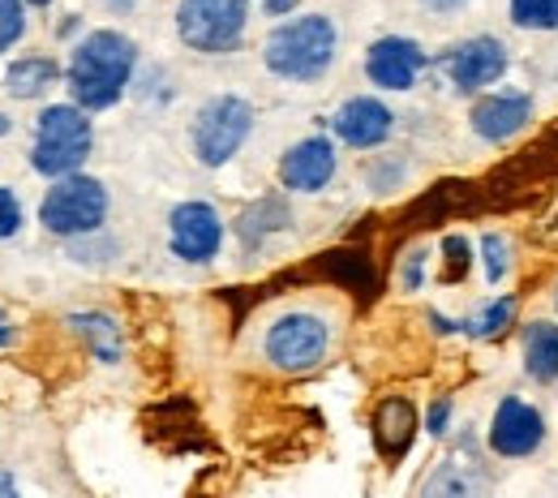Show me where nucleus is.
Returning <instances> with one entry per match:
<instances>
[{
  "label": "nucleus",
  "mask_w": 558,
  "mask_h": 498,
  "mask_svg": "<svg viewBox=\"0 0 558 498\" xmlns=\"http://www.w3.org/2000/svg\"><path fill=\"white\" fill-rule=\"evenodd\" d=\"M134 65H138V48H134L130 35H121V31H90L73 48L70 70H65L73 104L86 108V112L112 108L125 95V86L134 77Z\"/></svg>",
  "instance_id": "f257e3e1"
},
{
  "label": "nucleus",
  "mask_w": 558,
  "mask_h": 498,
  "mask_svg": "<svg viewBox=\"0 0 558 498\" xmlns=\"http://www.w3.org/2000/svg\"><path fill=\"white\" fill-rule=\"evenodd\" d=\"M340 31L327 13H305L292 22H279L263 44L267 70L283 82H318L323 73L336 65Z\"/></svg>",
  "instance_id": "f03ea898"
},
{
  "label": "nucleus",
  "mask_w": 558,
  "mask_h": 498,
  "mask_svg": "<svg viewBox=\"0 0 558 498\" xmlns=\"http://www.w3.org/2000/svg\"><path fill=\"white\" fill-rule=\"evenodd\" d=\"M95 146V130H90V117L86 108L77 104H52L39 112V125H35V146H31V168L39 177H70L86 163Z\"/></svg>",
  "instance_id": "7ed1b4c3"
},
{
  "label": "nucleus",
  "mask_w": 558,
  "mask_h": 498,
  "mask_svg": "<svg viewBox=\"0 0 558 498\" xmlns=\"http://www.w3.org/2000/svg\"><path fill=\"white\" fill-rule=\"evenodd\" d=\"M250 22L245 0H181L177 4V35L185 48L203 57H228L241 48Z\"/></svg>",
  "instance_id": "20e7f679"
},
{
  "label": "nucleus",
  "mask_w": 558,
  "mask_h": 498,
  "mask_svg": "<svg viewBox=\"0 0 558 498\" xmlns=\"http://www.w3.org/2000/svg\"><path fill=\"white\" fill-rule=\"evenodd\" d=\"M104 215H108V190L82 172L57 177V185L39 203V223L52 236H70V241L73 236H95L104 228Z\"/></svg>",
  "instance_id": "39448f33"
},
{
  "label": "nucleus",
  "mask_w": 558,
  "mask_h": 498,
  "mask_svg": "<svg viewBox=\"0 0 558 498\" xmlns=\"http://www.w3.org/2000/svg\"><path fill=\"white\" fill-rule=\"evenodd\" d=\"M250 130H254V108L241 95H215V99H207L203 112L194 117V134H190L198 163H207V168L228 163L245 146Z\"/></svg>",
  "instance_id": "423d86ee"
},
{
  "label": "nucleus",
  "mask_w": 558,
  "mask_h": 498,
  "mask_svg": "<svg viewBox=\"0 0 558 498\" xmlns=\"http://www.w3.org/2000/svg\"><path fill=\"white\" fill-rule=\"evenodd\" d=\"M327 349H331V327H327V318H318L310 309H292V314L276 318L267 327V340H263L267 361L283 374L314 369L327 356Z\"/></svg>",
  "instance_id": "0eeeda50"
},
{
  "label": "nucleus",
  "mask_w": 558,
  "mask_h": 498,
  "mask_svg": "<svg viewBox=\"0 0 558 498\" xmlns=\"http://www.w3.org/2000/svg\"><path fill=\"white\" fill-rule=\"evenodd\" d=\"M546 417L542 409H533L529 400L520 396H502L494 404V417H489L486 429V447L498 456V460H529L546 447Z\"/></svg>",
  "instance_id": "6e6552de"
},
{
  "label": "nucleus",
  "mask_w": 558,
  "mask_h": 498,
  "mask_svg": "<svg viewBox=\"0 0 558 498\" xmlns=\"http://www.w3.org/2000/svg\"><path fill=\"white\" fill-rule=\"evenodd\" d=\"M434 65L451 77L456 90L473 95V90H482V86H494V82L507 73L511 57H507L502 39H494V35H473V39L451 44Z\"/></svg>",
  "instance_id": "1a4fd4ad"
},
{
  "label": "nucleus",
  "mask_w": 558,
  "mask_h": 498,
  "mask_svg": "<svg viewBox=\"0 0 558 498\" xmlns=\"http://www.w3.org/2000/svg\"><path fill=\"white\" fill-rule=\"evenodd\" d=\"M533 112H537V99H533L529 90L502 86V90H489V95H482V99L473 104L469 125H473V134H477L482 143L498 146V143H511L520 130H529Z\"/></svg>",
  "instance_id": "9d476101"
},
{
  "label": "nucleus",
  "mask_w": 558,
  "mask_h": 498,
  "mask_svg": "<svg viewBox=\"0 0 558 498\" xmlns=\"http://www.w3.org/2000/svg\"><path fill=\"white\" fill-rule=\"evenodd\" d=\"M168 245L181 263H210L223 245V219L210 203H181L168 215Z\"/></svg>",
  "instance_id": "9b49d317"
},
{
  "label": "nucleus",
  "mask_w": 558,
  "mask_h": 498,
  "mask_svg": "<svg viewBox=\"0 0 558 498\" xmlns=\"http://www.w3.org/2000/svg\"><path fill=\"white\" fill-rule=\"evenodd\" d=\"M425 65H429V57L421 52V44L404 39V35H387V39L369 44V52H365V77L383 90H413Z\"/></svg>",
  "instance_id": "f8f14e48"
},
{
  "label": "nucleus",
  "mask_w": 558,
  "mask_h": 498,
  "mask_svg": "<svg viewBox=\"0 0 558 498\" xmlns=\"http://www.w3.org/2000/svg\"><path fill=\"white\" fill-rule=\"evenodd\" d=\"M340 159H336V146L331 138L314 134V138H301L296 146H288V155L279 159V181L283 190H296V194H318L331 185Z\"/></svg>",
  "instance_id": "ddd939ff"
},
{
  "label": "nucleus",
  "mask_w": 558,
  "mask_h": 498,
  "mask_svg": "<svg viewBox=\"0 0 558 498\" xmlns=\"http://www.w3.org/2000/svg\"><path fill=\"white\" fill-rule=\"evenodd\" d=\"M331 130H336V138L344 146H352V150H374V146H383L391 138L396 117H391V108H387L383 99L356 95V99H349V104L331 117Z\"/></svg>",
  "instance_id": "4468645a"
},
{
  "label": "nucleus",
  "mask_w": 558,
  "mask_h": 498,
  "mask_svg": "<svg viewBox=\"0 0 558 498\" xmlns=\"http://www.w3.org/2000/svg\"><path fill=\"white\" fill-rule=\"evenodd\" d=\"M417 409L413 400L404 396H387L378 409H374V447L387 464L404 460L413 451V438H417Z\"/></svg>",
  "instance_id": "2eb2a0df"
},
{
  "label": "nucleus",
  "mask_w": 558,
  "mask_h": 498,
  "mask_svg": "<svg viewBox=\"0 0 558 498\" xmlns=\"http://www.w3.org/2000/svg\"><path fill=\"white\" fill-rule=\"evenodd\" d=\"M520 349H524V374L542 387L558 382V323H529L524 336H520Z\"/></svg>",
  "instance_id": "dca6fc26"
},
{
  "label": "nucleus",
  "mask_w": 558,
  "mask_h": 498,
  "mask_svg": "<svg viewBox=\"0 0 558 498\" xmlns=\"http://www.w3.org/2000/svg\"><path fill=\"white\" fill-rule=\"evenodd\" d=\"M489 486V477L482 473V464H477V456L464 464L460 460V451H451L442 464H438V473L425 482V495H456V498H469V495H482Z\"/></svg>",
  "instance_id": "f3484780"
},
{
  "label": "nucleus",
  "mask_w": 558,
  "mask_h": 498,
  "mask_svg": "<svg viewBox=\"0 0 558 498\" xmlns=\"http://www.w3.org/2000/svg\"><path fill=\"white\" fill-rule=\"evenodd\" d=\"M323 267H327V276H331L336 284H344L349 292L365 296V301L378 292L374 263H369V254H361V250H331V254H323Z\"/></svg>",
  "instance_id": "a211bd4d"
},
{
  "label": "nucleus",
  "mask_w": 558,
  "mask_h": 498,
  "mask_svg": "<svg viewBox=\"0 0 558 498\" xmlns=\"http://www.w3.org/2000/svg\"><path fill=\"white\" fill-rule=\"evenodd\" d=\"M70 327L86 340V349L99 356L104 365L121 361V327H117V318H108L99 309H86V314H70Z\"/></svg>",
  "instance_id": "6ab92c4d"
},
{
  "label": "nucleus",
  "mask_w": 558,
  "mask_h": 498,
  "mask_svg": "<svg viewBox=\"0 0 558 498\" xmlns=\"http://www.w3.org/2000/svg\"><path fill=\"white\" fill-rule=\"evenodd\" d=\"M57 77H61V65L52 57H22L4 70V90L13 99H39Z\"/></svg>",
  "instance_id": "aec40b11"
},
{
  "label": "nucleus",
  "mask_w": 558,
  "mask_h": 498,
  "mask_svg": "<svg viewBox=\"0 0 558 498\" xmlns=\"http://www.w3.org/2000/svg\"><path fill=\"white\" fill-rule=\"evenodd\" d=\"M515 314H520V301H515L511 292H502V296L486 301L473 318H464V323H460V331H464L469 340H498V336L515 323Z\"/></svg>",
  "instance_id": "412c9836"
},
{
  "label": "nucleus",
  "mask_w": 558,
  "mask_h": 498,
  "mask_svg": "<svg viewBox=\"0 0 558 498\" xmlns=\"http://www.w3.org/2000/svg\"><path fill=\"white\" fill-rule=\"evenodd\" d=\"M511 26H520V31H558V0H511Z\"/></svg>",
  "instance_id": "4be33fe9"
},
{
  "label": "nucleus",
  "mask_w": 558,
  "mask_h": 498,
  "mask_svg": "<svg viewBox=\"0 0 558 498\" xmlns=\"http://www.w3.org/2000/svg\"><path fill=\"white\" fill-rule=\"evenodd\" d=\"M288 223V207L276 203V198H267V203H258L254 211L241 215V236H245V245H254L258 236H267V232H276Z\"/></svg>",
  "instance_id": "5701e85b"
},
{
  "label": "nucleus",
  "mask_w": 558,
  "mask_h": 498,
  "mask_svg": "<svg viewBox=\"0 0 558 498\" xmlns=\"http://www.w3.org/2000/svg\"><path fill=\"white\" fill-rule=\"evenodd\" d=\"M442 258H447V267H442V284H460L464 276H469V267H473V245H469V236H460V232H451V236H442Z\"/></svg>",
  "instance_id": "b1692460"
},
{
  "label": "nucleus",
  "mask_w": 558,
  "mask_h": 498,
  "mask_svg": "<svg viewBox=\"0 0 558 498\" xmlns=\"http://www.w3.org/2000/svg\"><path fill=\"white\" fill-rule=\"evenodd\" d=\"M482 263H486L489 284H502L507 271H511V241L498 236V232H486V236H482Z\"/></svg>",
  "instance_id": "393cba45"
},
{
  "label": "nucleus",
  "mask_w": 558,
  "mask_h": 498,
  "mask_svg": "<svg viewBox=\"0 0 558 498\" xmlns=\"http://www.w3.org/2000/svg\"><path fill=\"white\" fill-rule=\"evenodd\" d=\"M26 35V0H0V52Z\"/></svg>",
  "instance_id": "a878e982"
},
{
  "label": "nucleus",
  "mask_w": 558,
  "mask_h": 498,
  "mask_svg": "<svg viewBox=\"0 0 558 498\" xmlns=\"http://www.w3.org/2000/svg\"><path fill=\"white\" fill-rule=\"evenodd\" d=\"M17 228H22V203H17L13 190L0 185V241H9Z\"/></svg>",
  "instance_id": "bb28decb"
},
{
  "label": "nucleus",
  "mask_w": 558,
  "mask_h": 498,
  "mask_svg": "<svg viewBox=\"0 0 558 498\" xmlns=\"http://www.w3.org/2000/svg\"><path fill=\"white\" fill-rule=\"evenodd\" d=\"M447 429H451V400H447V396H438V400L429 404V413H425V434L442 438Z\"/></svg>",
  "instance_id": "cd10ccee"
},
{
  "label": "nucleus",
  "mask_w": 558,
  "mask_h": 498,
  "mask_svg": "<svg viewBox=\"0 0 558 498\" xmlns=\"http://www.w3.org/2000/svg\"><path fill=\"white\" fill-rule=\"evenodd\" d=\"M421 276H425V250H413V254L404 258V271H400V288H404V292H417V288H421Z\"/></svg>",
  "instance_id": "c85d7f7f"
},
{
  "label": "nucleus",
  "mask_w": 558,
  "mask_h": 498,
  "mask_svg": "<svg viewBox=\"0 0 558 498\" xmlns=\"http://www.w3.org/2000/svg\"><path fill=\"white\" fill-rule=\"evenodd\" d=\"M296 9V0H263V13L267 17H288Z\"/></svg>",
  "instance_id": "c756f323"
},
{
  "label": "nucleus",
  "mask_w": 558,
  "mask_h": 498,
  "mask_svg": "<svg viewBox=\"0 0 558 498\" xmlns=\"http://www.w3.org/2000/svg\"><path fill=\"white\" fill-rule=\"evenodd\" d=\"M425 9H434V13H456V9H464L469 0H421Z\"/></svg>",
  "instance_id": "7c9ffc66"
},
{
  "label": "nucleus",
  "mask_w": 558,
  "mask_h": 498,
  "mask_svg": "<svg viewBox=\"0 0 558 498\" xmlns=\"http://www.w3.org/2000/svg\"><path fill=\"white\" fill-rule=\"evenodd\" d=\"M13 490H17V482L9 473H0V495H13Z\"/></svg>",
  "instance_id": "2f4dec72"
},
{
  "label": "nucleus",
  "mask_w": 558,
  "mask_h": 498,
  "mask_svg": "<svg viewBox=\"0 0 558 498\" xmlns=\"http://www.w3.org/2000/svg\"><path fill=\"white\" fill-rule=\"evenodd\" d=\"M9 340H13V331H9V327H4V323H0V349H4V344H9Z\"/></svg>",
  "instance_id": "473e14b6"
},
{
  "label": "nucleus",
  "mask_w": 558,
  "mask_h": 498,
  "mask_svg": "<svg viewBox=\"0 0 558 498\" xmlns=\"http://www.w3.org/2000/svg\"><path fill=\"white\" fill-rule=\"evenodd\" d=\"M4 134H9V117L0 112V138H4Z\"/></svg>",
  "instance_id": "72a5a7b5"
},
{
  "label": "nucleus",
  "mask_w": 558,
  "mask_h": 498,
  "mask_svg": "<svg viewBox=\"0 0 558 498\" xmlns=\"http://www.w3.org/2000/svg\"><path fill=\"white\" fill-rule=\"evenodd\" d=\"M26 4H35V9H48V4H52V0H26Z\"/></svg>",
  "instance_id": "f704fd0d"
},
{
  "label": "nucleus",
  "mask_w": 558,
  "mask_h": 498,
  "mask_svg": "<svg viewBox=\"0 0 558 498\" xmlns=\"http://www.w3.org/2000/svg\"><path fill=\"white\" fill-rule=\"evenodd\" d=\"M555 309H558V292H555Z\"/></svg>",
  "instance_id": "c9c22d12"
},
{
  "label": "nucleus",
  "mask_w": 558,
  "mask_h": 498,
  "mask_svg": "<svg viewBox=\"0 0 558 498\" xmlns=\"http://www.w3.org/2000/svg\"><path fill=\"white\" fill-rule=\"evenodd\" d=\"M0 323H4V318H0Z\"/></svg>",
  "instance_id": "e433bc0d"
}]
</instances>
